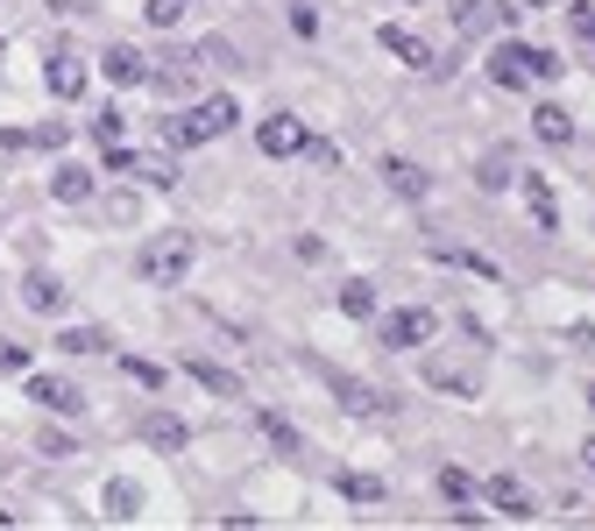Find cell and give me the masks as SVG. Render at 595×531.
I'll list each match as a JSON object with an SVG mask.
<instances>
[{
    "mask_svg": "<svg viewBox=\"0 0 595 531\" xmlns=\"http://www.w3.org/2000/svg\"><path fill=\"white\" fill-rule=\"evenodd\" d=\"M242 128V106H234V93H206V100H191L185 114L171 120V142L177 149H206V142H220V135H234Z\"/></svg>",
    "mask_w": 595,
    "mask_h": 531,
    "instance_id": "6da1fadb",
    "label": "cell"
},
{
    "mask_svg": "<svg viewBox=\"0 0 595 531\" xmlns=\"http://www.w3.org/2000/svg\"><path fill=\"white\" fill-rule=\"evenodd\" d=\"M191 263H199V234H185V227H163V234L142 249V284L171 291V284L191 277Z\"/></svg>",
    "mask_w": 595,
    "mask_h": 531,
    "instance_id": "7a4b0ae2",
    "label": "cell"
},
{
    "mask_svg": "<svg viewBox=\"0 0 595 531\" xmlns=\"http://www.w3.org/2000/svg\"><path fill=\"white\" fill-rule=\"evenodd\" d=\"M376 340H383V347H397V355H419V347H433V340H440V312H425V305L383 312V319H376Z\"/></svg>",
    "mask_w": 595,
    "mask_h": 531,
    "instance_id": "3957f363",
    "label": "cell"
},
{
    "mask_svg": "<svg viewBox=\"0 0 595 531\" xmlns=\"http://www.w3.org/2000/svg\"><path fill=\"white\" fill-rule=\"evenodd\" d=\"M22 397L36 404V412H50V418H79V412H85V390L71 383V376H43V369H28Z\"/></svg>",
    "mask_w": 595,
    "mask_h": 531,
    "instance_id": "277c9868",
    "label": "cell"
},
{
    "mask_svg": "<svg viewBox=\"0 0 595 531\" xmlns=\"http://www.w3.org/2000/svg\"><path fill=\"white\" fill-rule=\"evenodd\" d=\"M475 496H482V504L497 510V518H511V524H532V518H539V496H532L517 475H489Z\"/></svg>",
    "mask_w": 595,
    "mask_h": 531,
    "instance_id": "5b68a950",
    "label": "cell"
},
{
    "mask_svg": "<svg viewBox=\"0 0 595 531\" xmlns=\"http://www.w3.org/2000/svg\"><path fill=\"white\" fill-rule=\"evenodd\" d=\"M256 142H262V157H305L312 128H305V120H298V114H262Z\"/></svg>",
    "mask_w": 595,
    "mask_h": 531,
    "instance_id": "8992f818",
    "label": "cell"
},
{
    "mask_svg": "<svg viewBox=\"0 0 595 531\" xmlns=\"http://www.w3.org/2000/svg\"><path fill=\"white\" fill-rule=\"evenodd\" d=\"M376 43H383V50H390L405 71H433V43H419L405 22H383V28H376Z\"/></svg>",
    "mask_w": 595,
    "mask_h": 531,
    "instance_id": "52a82bcc",
    "label": "cell"
},
{
    "mask_svg": "<svg viewBox=\"0 0 595 531\" xmlns=\"http://www.w3.org/2000/svg\"><path fill=\"white\" fill-rule=\"evenodd\" d=\"M43 85H50L57 100H79V93H85V57H79V50H50V65H43Z\"/></svg>",
    "mask_w": 595,
    "mask_h": 531,
    "instance_id": "ba28073f",
    "label": "cell"
},
{
    "mask_svg": "<svg viewBox=\"0 0 595 531\" xmlns=\"http://www.w3.org/2000/svg\"><path fill=\"white\" fill-rule=\"evenodd\" d=\"M100 71H107V85H121V93L128 85H149V57L136 50V43H114V50L100 57Z\"/></svg>",
    "mask_w": 595,
    "mask_h": 531,
    "instance_id": "9c48e42d",
    "label": "cell"
},
{
    "mask_svg": "<svg viewBox=\"0 0 595 531\" xmlns=\"http://www.w3.org/2000/svg\"><path fill=\"white\" fill-rule=\"evenodd\" d=\"M376 171H383V185H390L397 199H425V192H433V177H425V171H419L411 157H383Z\"/></svg>",
    "mask_w": 595,
    "mask_h": 531,
    "instance_id": "30bf717a",
    "label": "cell"
},
{
    "mask_svg": "<svg viewBox=\"0 0 595 531\" xmlns=\"http://www.w3.org/2000/svg\"><path fill=\"white\" fill-rule=\"evenodd\" d=\"M22 305H28V312H43V319L65 312V284H57L50 269H28V277H22Z\"/></svg>",
    "mask_w": 595,
    "mask_h": 531,
    "instance_id": "8fae6325",
    "label": "cell"
},
{
    "mask_svg": "<svg viewBox=\"0 0 595 531\" xmlns=\"http://www.w3.org/2000/svg\"><path fill=\"white\" fill-rule=\"evenodd\" d=\"M185 376H191L199 390H213V397H242V376L220 369V361H206V355H185Z\"/></svg>",
    "mask_w": 595,
    "mask_h": 531,
    "instance_id": "7c38bea8",
    "label": "cell"
},
{
    "mask_svg": "<svg viewBox=\"0 0 595 531\" xmlns=\"http://www.w3.org/2000/svg\"><path fill=\"white\" fill-rule=\"evenodd\" d=\"M142 439L156 453H185V439H191V425L177 418V412H149V425H142Z\"/></svg>",
    "mask_w": 595,
    "mask_h": 531,
    "instance_id": "4fadbf2b",
    "label": "cell"
},
{
    "mask_svg": "<svg viewBox=\"0 0 595 531\" xmlns=\"http://www.w3.org/2000/svg\"><path fill=\"white\" fill-rule=\"evenodd\" d=\"M532 135H539L546 149H568V142H574V114H568V106H553V100H546L539 114H532Z\"/></svg>",
    "mask_w": 595,
    "mask_h": 531,
    "instance_id": "5bb4252c",
    "label": "cell"
},
{
    "mask_svg": "<svg viewBox=\"0 0 595 531\" xmlns=\"http://www.w3.org/2000/svg\"><path fill=\"white\" fill-rule=\"evenodd\" d=\"M503 14H511L503 0H454V28H460V36H482V28L503 22Z\"/></svg>",
    "mask_w": 595,
    "mask_h": 531,
    "instance_id": "9a60e30c",
    "label": "cell"
},
{
    "mask_svg": "<svg viewBox=\"0 0 595 531\" xmlns=\"http://www.w3.org/2000/svg\"><path fill=\"white\" fill-rule=\"evenodd\" d=\"M50 199H57V206H93V171H79V163H65V171L50 177Z\"/></svg>",
    "mask_w": 595,
    "mask_h": 531,
    "instance_id": "2e32d148",
    "label": "cell"
},
{
    "mask_svg": "<svg viewBox=\"0 0 595 531\" xmlns=\"http://www.w3.org/2000/svg\"><path fill=\"white\" fill-rule=\"evenodd\" d=\"M517 185H525L532 227H546V234H553V227H560V199H553V185H546V177H517Z\"/></svg>",
    "mask_w": 595,
    "mask_h": 531,
    "instance_id": "e0dca14e",
    "label": "cell"
},
{
    "mask_svg": "<svg viewBox=\"0 0 595 531\" xmlns=\"http://www.w3.org/2000/svg\"><path fill=\"white\" fill-rule=\"evenodd\" d=\"M489 79H497L503 93H525V85H532V71H525V57H517V43H503V50L489 57Z\"/></svg>",
    "mask_w": 595,
    "mask_h": 531,
    "instance_id": "ac0fdd59",
    "label": "cell"
},
{
    "mask_svg": "<svg viewBox=\"0 0 595 531\" xmlns=\"http://www.w3.org/2000/svg\"><path fill=\"white\" fill-rule=\"evenodd\" d=\"M425 383L454 390V397H475V369H468V361H425Z\"/></svg>",
    "mask_w": 595,
    "mask_h": 531,
    "instance_id": "d6986e66",
    "label": "cell"
},
{
    "mask_svg": "<svg viewBox=\"0 0 595 531\" xmlns=\"http://www.w3.org/2000/svg\"><path fill=\"white\" fill-rule=\"evenodd\" d=\"M107 518H114V524H136V518H142V489H136L128 475L107 482Z\"/></svg>",
    "mask_w": 595,
    "mask_h": 531,
    "instance_id": "ffe728a7",
    "label": "cell"
},
{
    "mask_svg": "<svg viewBox=\"0 0 595 531\" xmlns=\"http://www.w3.org/2000/svg\"><path fill=\"white\" fill-rule=\"evenodd\" d=\"M340 312H348V319H376V284L348 277V284H340Z\"/></svg>",
    "mask_w": 595,
    "mask_h": 531,
    "instance_id": "44dd1931",
    "label": "cell"
},
{
    "mask_svg": "<svg viewBox=\"0 0 595 531\" xmlns=\"http://www.w3.org/2000/svg\"><path fill=\"white\" fill-rule=\"evenodd\" d=\"M57 347H65V355H107V333H100V326H65Z\"/></svg>",
    "mask_w": 595,
    "mask_h": 531,
    "instance_id": "7402d4cb",
    "label": "cell"
},
{
    "mask_svg": "<svg viewBox=\"0 0 595 531\" xmlns=\"http://www.w3.org/2000/svg\"><path fill=\"white\" fill-rule=\"evenodd\" d=\"M517 57H525V71H532V85H539V79H546V85H553V79H560V57H553V50H539V43H517Z\"/></svg>",
    "mask_w": 595,
    "mask_h": 531,
    "instance_id": "603a6c76",
    "label": "cell"
},
{
    "mask_svg": "<svg viewBox=\"0 0 595 531\" xmlns=\"http://www.w3.org/2000/svg\"><path fill=\"white\" fill-rule=\"evenodd\" d=\"M185 8H191V0H142V22L149 28H177V22H185Z\"/></svg>",
    "mask_w": 595,
    "mask_h": 531,
    "instance_id": "cb8c5ba5",
    "label": "cell"
},
{
    "mask_svg": "<svg viewBox=\"0 0 595 531\" xmlns=\"http://www.w3.org/2000/svg\"><path fill=\"white\" fill-rule=\"evenodd\" d=\"M334 390H340V404H348L354 418H369V412H383V397H369L362 383H348V376H334Z\"/></svg>",
    "mask_w": 595,
    "mask_h": 531,
    "instance_id": "d4e9b609",
    "label": "cell"
},
{
    "mask_svg": "<svg viewBox=\"0 0 595 531\" xmlns=\"http://www.w3.org/2000/svg\"><path fill=\"white\" fill-rule=\"evenodd\" d=\"M340 496L348 504H383V475H340Z\"/></svg>",
    "mask_w": 595,
    "mask_h": 531,
    "instance_id": "484cf974",
    "label": "cell"
},
{
    "mask_svg": "<svg viewBox=\"0 0 595 531\" xmlns=\"http://www.w3.org/2000/svg\"><path fill=\"white\" fill-rule=\"evenodd\" d=\"M136 177H149L156 192H171V185H177V163H171V157H136Z\"/></svg>",
    "mask_w": 595,
    "mask_h": 531,
    "instance_id": "4316f807",
    "label": "cell"
},
{
    "mask_svg": "<svg viewBox=\"0 0 595 531\" xmlns=\"http://www.w3.org/2000/svg\"><path fill=\"white\" fill-rule=\"evenodd\" d=\"M256 425H262V439H270V447H284V453H298V425H291V418H277V412H262Z\"/></svg>",
    "mask_w": 595,
    "mask_h": 531,
    "instance_id": "83f0119b",
    "label": "cell"
},
{
    "mask_svg": "<svg viewBox=\"0 0 595 531\" xmlns=\"http://www.w3.org/2000/svg\"><path fill=\"white\" fill-rule=\"evenodd\" d=\"M440 496L446 504H475V482L460 475V467H440Z\"/></svg>",
    "mask_w": 595,
    "mask_h": 531,
    "instance_id": "f1b7e54d",
    "label": "cell"
},
{
    "mask_svg": "<svg viewBox=\"0 0 595 531\" xmlns=\"http://www.w3.org/2000/svg\"><path fill=\"white\" fill-rule=\"evenodd\" d=\"M121 369H128V376H136V383H142V390H163V361H149V355H128V361H121Z\"/></svg>",
    "mask_w": 595,
    "mask_h": 531,
    "instance_id": "f546056e",
    "label": "cell"
},
{
    "mask_svg": "<svg viewBox=\"0 0 595 531\" xmlns=\"http://www.w3.org/2000/svg\"><path fill=\"white\" fill-rule=\"evenodd\" d=\"M475 185H482V192H511L517 171H511V163H482V171H475Z\"/></svg>",
    "mask_w": 595,
    "mask_h": 531,
    "instance_id": "4dcf8cb0",
    "label": "cell"
},
{
    "mask_svg": "<svg viewBox=\"0 0 595 531\" xmlns=\"http://www.w3.org/2000/svg\"><path fill=\"white\" fill-rule=\"evenodd\" d=\"M93 135H100V149L121 142V106H100V114H93Z\"/></svg>",
    "mask_w": 595,
    "mask_h": 531,
    "instance_id": "1f68e13d",
    "label": "cell"
},
{
    "mask_svg": "<svg viewBox=\"0 0 595 531\" xmlns=\"http://www.w3.org/2000/svg\"><path fill=\"white\" fill-rule=\"evenodd\" d=\"M0 376H28V347L22 340H0Z\"/></svg>",
    "mask_w": 595,
    "mask_h": 531,
    "instance_id": "d6a6232c",
    "label": "cell"
},
{
    "mask_svg": "<svg viewBox=\"0 0 595 531\" xmlns=\"http://www.w3.org/2000/svg\"><path fill=\"white\" fill-rule=\"evenodd\" d=\"M568 14H574V36H582V43H588V50H595V0H574V8H568Z\"/></svg>",
    "mask_w": 595,
    "mask_h": 531,
    "instance_id": "836d02e7",
    "label": "cell"
},
{
    "mask_svg": "<svg viewBox=\"0 0 595 531\" xmlns=\"http://www.w3.org/2000/svg\"><path fill=\"white\" fill-rule=\"evenodd\" d=\"M28 149H65V120H43V128H28Z\"/></svg>",
    "mask_w": 595,
    "mask_h": 531,
    "instance_id": "e575fe53",
    "label": "cell"
},
{
    "mask_svg": "<svg viewBox=\"0 0 595 531\" xmlns=\"http://www.w3.org/2000/svg\"><path fill=\"white\" fill-rule=\"evenodd\" d=\"M191 57H199V65H234V43H228V36H213V43H199Z\"/></svg>",
    "mask_w": 595,
    "mask_h": 531,
    "instance_id": "d590c367",
    "label": "cell"
},
{
    "mask_svg": "<svg viewBox=\"0 0 595 531\" xmlns=\"http://www.w3.org/2000/svg\"><path fill=\"white\" fill-rule=\"evenodd\" d=\"M36 453H50V461H71L79 447H71V432H43V447H36Z\"/></svg>",
    "mask_w": 595,
    "mask_h": 531,
    "instance_id": "8d00e7d4",
    "label": "cell"
},
{
    "mask_svg": "<svg viewBox=\"0 0 595 531\" xmlns=\"http://www.w3.org/2000/svg\"><path fill=\"white\" fill-rule=\"evenodd\" d=\"M291 28H298V36H319V14H312L305 0H298V8H291Z\"/></svg>",
    "mask_w": 595,
    "mask_h": 531,
    "instance_id": "74e56055",
    "label": "cell"
},
{
    "mask_svg": "<svg viewBox=\"0 0 595 531\" xmlns=\"http://www.w3.org/2000/svg\"><path fill=\"white\" fill-rule=\"evenodd\" d=\"M305 157L319 163V171H334V163H340V149H334V142H305Z\"/></svg>",
    "mask_w": 595,
    "mask_h": 531,
    "instance_id": "f35d334b",
    "label": "cell"
},
{
    "mask_svg": "<svg viewBox=\"0 0 595 531\" xmlns=\"http://www.w3.org/2000/svg\"><path fill=\"white\" fill-rule=\"evenodd\" d=\"M50 14H65V22H79V14H93V0H50Z\"/></svg>",
    "mask_w": 595,
    "mask_h": 531,
    "instance_id": "ab89813d",
    "label": "cell"
},
{
    "mask_svg": "<svg viewBox=\"0 0 595 531\" xmlns=\"http://www.w3.org/2000/svg\"><path fill=\"white\" fill-rule=\"evenodd\" d=\"M582 461H588V475H595V439H588V447H582Z\"/></svg>",
    "mask_w": 595,
    "mask_h": 531,
    "instance_id": "60d3db41",
    "label": "cell"
},
{
    "mask_svg": "<svg viewBox=\"0 0 595 531\" xmlns=\"http://www.w3.org/2000/svg\"><path fill=\"white\" fill-rule=\"evenodd\" d=\"M517 8H553V0H517Z\"/></svg>",
    "mask_w": 595,
    "mask_h": 531,
    "instance_id": "b9f144b4",
    "label": "cell"
},
{
    "mask_svg": "<svg viewBox=\"0 0 595 531\" xmlns=\"http://www.w3.org/2000/svg\"><path fill=\"white\" fill-rule=\"evenodd\" d=\"M588 412H595V383H588Z\"/></svg>",
    "mask_w": 595,
    "mask_h": 531,
    "instance_id": "7bdbcfd3",
    "label": "cell"
},
{
    "mask_svg": "<svg viewBox=\"0 0 595 531\" xmlns=\"http://www.w3.org/2000/svg\"><path fill=\"white\" fill-rule=\"evenodd\" d=\"M0 57H8V43H0Z\"/></svg>",
    "mask_w": 595,
    "mask_h": 531,
    "instance_id": "ee69618b",
    "label": "cell"
},
{
    "mask_svg": "<svg viewBox=\"0 0 595 531\" xmlns=\"http://www.w3.org/2000/svg\"><path fill=\"white\" fill-rule=\"evenodd\" d=\"M405 8H411V0H405Z\"/></svg>",
    "mask_w": 595,
    "mask_h": 531,
    "instance_id": "f6af8a7d",
    "label": "cell"
}]
</instances>
